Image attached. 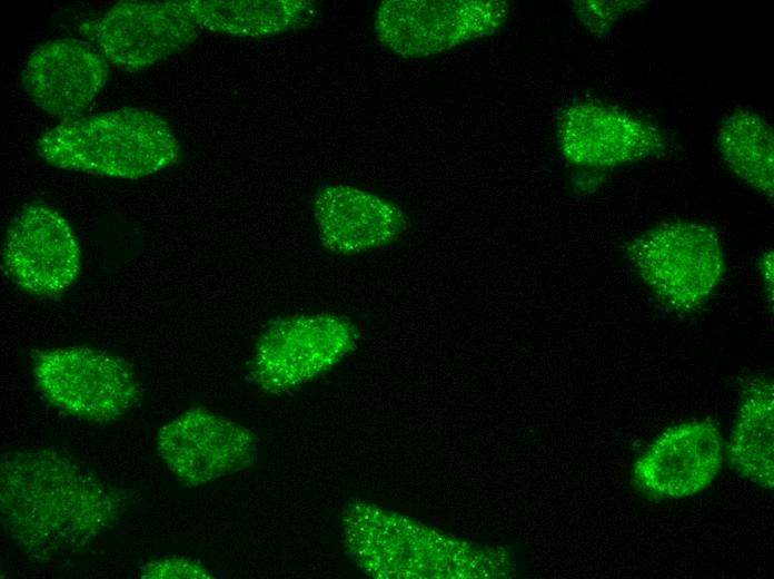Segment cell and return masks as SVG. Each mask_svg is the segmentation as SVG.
I'll use <instances>...</instances> for the list:
<instances>
[{"label": "cell", "mask_w": 774, "mask_h": 579, "mask_svg": "<svg viewBox=\"0 0 774 579\" xmlns=\"http://www.w3.org/2000/svg\"><path fill=\"white\" fill-rule=\"evenodd\" d=\"M156 445L163 463L187 487H198L249 468L257 441L251 431L204 408L162 425Z\"/></svg>", "instance_id": "obj_9"}, {"label": "cell", "mask_w": 774, "mask_h": 579, "mask_svg": "<svg viewBox=\"0 0 774 579\" xmlns=\"http://www.w3.org/2000/svg\"><path fill=\"white\" fill-rule=\"evenodd\" d=\"M718 428L702 420L674 425L656 438L633 468V482L653 499H681L708 488L723 463Z\"/></svg>", "instance_id": "obj_11"}, {"label": "cell", "mask_w": 774, "mask_h": 579, "mask_svg": "<svg viewBox=\"0 0 774 579\" xmlns=\"http://www.w3.org/2000/svg\"><path fill=\"white\" fill-rule=\"evenodd\" d=\"M574 8L580 21L598 35L607 32L611 24L625 11L637 7L634 1H576Z\"/></svg>", "instance_id": "obj_17"}, {"label": "cell", "mask_w": 774, "mask_h": 579, "mask_svg": "<svg viewBox=\"0 0 774 579\" xmlns=\"http://www.w3.org/2000/svg\"><path fill=\"white\" fill-rule=\"evenodd\" d=\"M761 273L763 274V279L766 285L767 291L773 296V253L772 251L766 252L761 258Z\"/></svg>", "instance_id": "obj_19"}, {"label": "cell", "mask_w": 774, "mask_h": 579, "mask_svg": "<svg viewBox=\"0 0 774 579\" xmlns=\"http://www.w3.org/2000/svg\"><path fill=\"white\" fill-rule=\"evenodd\" d=\"M772 126L754 111L738 109L722 121L717 148L728 168L756 192L773 197Z\"/></svg>", "instance_id": "obj_16"}, {"label": "cell", "mask_w": 774, "mask_h": 579, "mask_svg": "<svg viewBox=\"0 0 774 579\" xmlns=\"http://www.w3.org/2000/svg\"><path fill=\"white\" fill-rule=\"evenodd\" d=\"M773 387V380L764 374L746 382L727 444L732 469L766 490L774 487Z\"/></svg>", "instance_id": "obj_14"}, {"label": "cell", "mask_w": 774, "mask_h": 579, "mask_svg": "<svg viewBox=\"0 0 774 579\" xmlns=\"http://www.w3.org/2000/svg\"><path fill=\"white\" fill-rule=\"evenodd\" d=\"M557 144L570 165L604 169L661 154L666 138L653 124L618 107L582 101L557 119Z\"/></svg>", "instance_id": "obj_10"}, {"label": "cell", "mask_w": 774, "mask_h": 579, "mask_svg": "<svg viewBox=\"0 0 774 579\" xmlns=\"http://www.w3.org/2000/svg\"><path fill=\"white\" fill-rule=\"evenodd\" d=\"M318 237L333 253L350 255L381 248L397 239L407 218L395 203L344 185L321 186L314 197Z\"/></svg>", "instance_id": "obj_13"}, {"label": "cell", "mask_w": 774, "mask_h": 579, "mask_svg": "<svg viewBox=\"0 0 774 579\" xmlns=\"http://www.w3.org/2000/svg\"><path fill=\"white\" fill-rule=\"evenodd\" d=\"M625 254L655 297L679 313L704 303L725 273L717 234L696 223H662L629 241Z\"/></svg>", "instance_id": "obj_3"}, {"label": "cell", "mask_w": 774, "mask_h": 579, "mask_svg": "<svg viewBox=\"0 0 774 579\" xmlns=\"http://www.w3.org/2000/svg\"><path fill=\"white\" fill-rule=\"evenodd\" d=\"M356 341L353 323L336 314L277 318L255 345L251 379L268 393H284L331 369Z\"/></svg>", "instance_id": "obj_6"}, {"label": "cell", "mask_w": 774, "mask_h": 579, "mask_svg": "<svg viewBox=\"0 0 774 579\" xmlns=\"http://www.w3.org/2000/svg\"><path fill=\"white\" fill-rule=\"evenodd\" d=\"M141 578H210L199 563L182 557L152 560L140 570Z\"/></svg>", "instance_id": "obj_18"}, {"label": "cell", "mask_w": 774, "mask_h": 579, "mask_svg": "<svg viewBox=\"0 0 774 579\" xmlns=\"http://www.w3.org/2000/svg\"><path fill=\"white\" fill-rule=\"evenodd\" d=\"M2 268L21 291L38 298L62 295L76 282L80 248L66 218L42 203L24 206L2 245Z\"/></svg>", "instance_id": "obj_8"}, {"label": "cell", "mask_w": 774, "mask_h": 579, "mask_svg": "<svg viewBox=\"0 0 774 579\" xmlns=\"http://www.w3.org/2000/svg\"><path fill=\"white\" fill-rule=\"evenodd\" d=\"M201 29L180 0L120 1L78 26L79 35L106 60L137 71L186 49Z\"/></svg>", "instance_id": "obj_7"}, {"label": "cell", "mask_w": 774, "mask_h": 579, "mask_svg": "<svg viewBox=\"0 0 774 579\" xmlns=\"http://www.w3.org/2000/svg\"><path fill=\"white\" fill-rule=\"evenodd\" d=\"M200 28L230 36L261 38L304 28L317 12L304 0H180Z\"/></svg>", "instance_id": "obj_15"}, {"label": "cell", "mask_w": 774, "mask_h": 579, "mask_svg": "<svg viewBox=\"0 0 774 579\" xmlns=\"http://www.w3.org/2000/svg\"><path fill=\"white\" fill-rule=\"evenodd\" d=\"M502 0H385L374 18L378 40L403 58H425L499 30Z\"/></svg>", "instance_id": "obj_5"}, {"label": "cell", "mask_w": 774, "mask_h": 579, "mask_svg": "<svg viewBox=\"0 0 774 579\" xmlns=\"http://www.w3.org/2000/svg\"><path fill=\"white\" fill-rule=\"evenodd\" d=\"M36 149L56 167L125 179L168 169L180 155L168 122L141 108L62 119L38 137Z\"/></svg>", "instance_id": "obj_2"}, {"label": "cell", "mask_w": 774, "mask_h": 579, "mask_svg": "<svg viewBox=\"0 0 774 579\" xmlns=\"http://www.w3.org/2000/svg\"><path fill=\"white\" fill-rule=\"evenodd\" d=\"M127 506L123 490L63 451L41 448L1 457V526L31 559L52 560L86 548L118 524Z\"/></svg>", "instance_id": "obj_1"}, {"label": "cell", "mask_w": 774, "mask_h": 579, "mask_svg": "<svg viewBox=\"0 0 774 579\" xmlns=\"http://www.w3.org/2000/svg\"><path fill=\"white\" fill-rule=\"evenodd\" d=\"M108 78L106 58L87 41L71 38L38 46L21 73L23 90L32 102L62 119L79 116Z\"/></svg>", "instance_id": "obj_12"}, {"label": "cell", "mask_w": 774, "mask_h": 579, "mask_svg": "<svg viewBox=\"0 0 774 579\" xmlns=\"http://www.w3.org/2000/svg\"><path fill=\"white\" fill-rule=\"evenodd\" d=\"M32 376L48 404L89 422L118 420L140 396L137 376L123 359L87 346L34 353Z\"/></svg>", "instance_id": "obj_4"}]
</instances>
